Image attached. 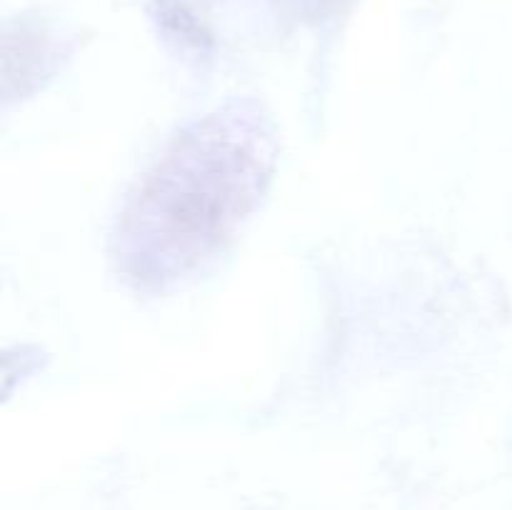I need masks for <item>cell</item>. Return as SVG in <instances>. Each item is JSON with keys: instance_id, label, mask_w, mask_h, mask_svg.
Listing matches in <instances>:
<instances>
[{"instance_id": "6da1fadb", "label": "cell", "mask_w": 512, "mask_h": 510, "mask_svg": "<svg viewBox=\"0 0 512 510\" xmlns=\"http://www.w3.org/2000/svg\"><path fill=\"white\" fill-rule=\"evenodd\" d=\"M275 138L250 103L180 130L125 198L113 258L138 290H168L223 253L268 188Z\"/></svg>"}]
</instances>
